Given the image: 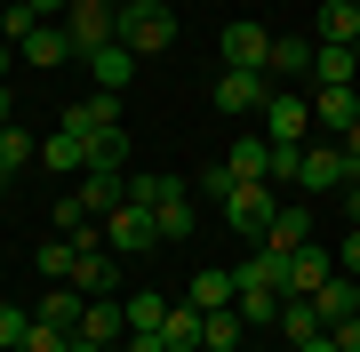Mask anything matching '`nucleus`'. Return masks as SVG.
Instances as JSON below:
<instances>
[{"label":"nucleus","mask_w":360,"mask_h":352,"mask_svg":"<svg viewBox=\"0 0 360 352\" xmlns=\"http://www.w3.org/2000/svg\"><path fill=\"white\" fill-rule=\"evenodd\" d=\"M200 193L224 209V224H232V240H248L257 248L264 233H272V216H281V200H272V184H232V169H208L200 176Z\"/></svg>","instance_id":"f257e3e1"},{"label":"nucleus","mask_w":360,"mask_h":352,"mask_svg":"<svg viewBox=\"0 0 360 352\" xmlns=\"http://www.w3.org/2000/svg\"><path fill=\"white\" fill-rule=\"evenodd\" d=\"M112 40L144 65V56L176 48V8H168V0H129V8H120V25H112Z\"/></svg>","instance_id":"f03ea898"},{"label":"nucleus","mask_w":360,"mask_h":352,"mask_svg":"<svg viewBox=\"0 0 360 352\" xmlns=\"http://www.w3.org/2000/svg\"><path fill=\"white\" fill-rule=\"evenodd\" d=\"M264 144H312V89H272L264 96Z\"/></svg>","instance_id":"7ed1b4c3"},{"label":"nucleus","mask_w":360,"mask_h":352,"mask_svg":"<svg viewBox=\"0 0 360 352\" xmlns=\"http://www.w3.org/2000/svg\"><path fill=\"white\" fill-rule=\"evenodd\" d=\"M352 184V160H345V144H304V169H296V193H345Z\"/></svg>","instance_id":"20e7f679"},{"label":"nucleus","mask_w":360,"mask_h":352,"mask_svg":"<svg viewBox=\"0 0 360 352\" xmlns=\"http://www.w3.org/2000/svg\"><path fill=\"white\" fill-rule=\"evenodd\" d=\"M112 25H120L112 0H72V8H65V32H72V48H80V56L112 48Z\"/></svg>","instance_id":"39448f33"},{"label":"nucleus","mask_w":360,"mask_h":352,"mask_svg":"<svg viewBox=\"0 0 360 352\" xmlns=\"http://www.w3.org/2000/svg\"><path fill=\"white\" fill-rule=\"evenodd\" d=\"M104 248H112V256H144V248H160V233H153V209L120 200V209L104 216Z\"/></svg>","instance_id":"423d86ee"},{"label":"nucleus","mask_w":360,"mask_h":352,"mask_svg":"<svg viewBox=\"0 0 360 352\" xmlns=\"http://www.w3.org/2000/svg\"><path fill=\"white\" fill-rule=\"evenodd\" d=\"M336 273H345V264H336V248H296V256H288V280H281V296H321V288L336 280Z\"/></svg>","instance_id":"0eeeda50"},{"label":"nucleus","mask_w":360,"mask_h":352,"mask_svg":"<svg viewBox=\"0 0 360 352\" xmlns=\"http://www.w3.org/2000/svg\"><path fill=\"white\" fill-rule=\"evenodd\" d=\"M224 65H240V72H264L272 65V32L257 25V16H232V25H224Z\"/></svg>","instance_id":"6e6552de"},{"label":"nucleus","mask_w":360,"mask_h":352,"mask_svg":"<svg viewBox=\"0 0 360 352\" xmlns=\"http://www.w3.org/2000/svg\"><path fill=\"white\" fill-rule=\"evenodd\" d=\"M272 89H281L272 72H240V65H224V80H217V112H264Z\"/></svg>","instance_id":"1a4fd4ad"},{"label":"nucleus","mask_w":360,"mask_h":352,"mask_svg":"<svg viewBox=\"0 0 360 352\" xmlns=\"http://www.w3.org/2000/svg\"><path fill=\"white\" fill-rule=\"evenodd\" d=\"M153 233H160L168 248L193 240V184H184V176H168V193L153 200Z\"/></svg>","instance_id":"9d476101"},{"label":"nucleus","mask_w":360,"mask_h":352,"mask_svg":"<svg viewBox=\"0 0 360 352\" xmlns=\"http://www.w3.org/2000/svg\"><path fill=\"white\" fill-rule=\"evenodd\" d=\"M72 288L80 296H120V256L112 248H80L72 256Z\"/></svg>","instance_id":"9b49d317"},{"label":"nucleus","mask_w":360,"mask_h":352,"mask_svg":"<svg viewBox=\"0 0 360 352\" xmlns=\"http://www.w3.org/2000/svg\"><path fill=\"white\" fill-rule=\"evenodd\" d=\"M112 112H120V96H104V89H96L89 105H65V120H56V129H65V136H80V144H96L104 129H120Z\"/></svg>","instance_id":"f8f14e48"},{"label":"nucleus","mask_w":360,"mask_h":352,"mask_svg":"<svg viewBox=\"0 0 360 352\" xmlns=\"http://www.w3.org/2000/svg\"><path fill=\"white\" fill-rule=\"evenodd\" d=\"M16 56H25V65H40V72H56V65H65V56H80V48H72L65 25H32L25 40H16Z\"/></svg>","instance_id":"ddd939ff"},{"label":"nucleus","mask_w":360,"mask_h":352,"mask_svg":"<svg viewBox=\"0 0 360 352\" xmlns=\"http://www.w3.org/2000/svg\"><path fill=\"white\" fill-rule=\"evenodd\" d=\"M232 296H240L232 264H200V273H193V288H184V304H200V313H224Z\"/></svg>","instance_id":"4468645a"},{"label":"nucleus","mask_w":360,"mask_h":352,"mask_svg":"<svg viewBox=\"0 0 360 352\" xmlns=\"http://www.w3.org/2000/svg\"><path fill=\"white\" fill-rule=\"evenodd\" d=\"M80 337H89V344H120V337H129V304H120V296H89Z\"/></svg>","instance_id":"2eb2a0df"},{"label":"nucleus","mask_w":360,"mask_h":352,"mask_svg":"<svg viewBox=\"0 0 360 352\" xmlns=\"http://www.w3.org/2000/svg\"><path fill=\"white\" fill-rule=\"evenodd\" d=\"M232 184H272V144H264V129L257 136H232Z\"/></svg>","instance_id":"dca6fc26"},{"label":"nucleus","mask_w":360,"mask_h":352,"mask_svg":"<svg viewBox=\"0 0 360 352\" xmlns=\"http://www.w3.org/2000/svg\"><path fill=\"white\" fill-rule=\"evenodd\" d=\"M352 120H360V89H312V129L345 136Z\"/></svg>","instance_id":"f3484780"},{"label":"nucleus","mask_w":360,"mask_h":352,"mask_svg":"<svg viewBox=\"0 0 360 352\" xmlns=\"http://www.w3.org/2000/svg\"><path fill=\"white\" fill-rule=\"evenodd\" d=\"M80 65H89V80H96L104 96H120V89L136 80V56L120 48V40H112V48H96V56H80Z\"/></svg>","instance_id":"a211bd4d"},{"label":"nucleus","mask_w":360,"mask_h":352,"mask_svg":"<svg viewBox=\"0 0 360 352\" xmlns=\"http://www.w3.org/2000/svg\"><path fill=\"white\" fill-rule=\"evenodd\" d=\"M281 89H304L312 80V40H272V65H264Z\"/></svg>","instance_id":"6ab92c4d"},{"label":"nucleus","mask_w":360,"mask_h":352,"mask_svg":"<svg viewBox=\"0 0 360 352\" xmlns=\"http://www.w3.org/2000/svg\"><path fill=\"white\" fill-rule=\"evenodd\" d=\"M312 40L352 48V40H360V0H321V25H312Z\"/></svg>","instance_id":"aec40b11"},{"label":"nucleus","mask_w":360,"mask_h":352,"mask_svg":"<svg viewBox=\"0 0 360 352\" xmlns=\"http://www.w3.org/2000/svg\"><path fill=\"white\" fill-rule=\"evenodd\" d=\"M232 280H240V273H232ZM281 304H288V296H281V288H264V280H240V296H232V313H240V320H257V328H264V320H281Z\"/></svg>","instance_id":"412c9836"},{"label":"nucleus","mask_w":360,"mask_h":352,"mask_svg":"<svg viewBox=\"0 0 360 352\" xmlns=\"http://www.w3.org/2000/svg\"><path fill=\"white\" fill-rule=\"evenodd\" d=\"M80 176H129V136L104 129V136L89 144V169H80Z\"/></svg>","instance_id":"4be33fe9"},{"label":"nucleus","mask_w":360,"mask_h":352,"mask_svg":"<svg viewBox=\"0 0 360 352\" xmlns=\"http://www.w3.org/2000/svg\"><path fill=\"white\" fill-rule=\"evenodd\" d=\"M80 313H89V296H80L72 280H56L49 296H40V320H56V328H72V337H80Z\"/></svg>","instance_id":"5701e85b"},{"label":"nucleus","mask_w":360,"mask_h":352,"mask_svg":"<svg viewBox=\"0 0 360 352\" xmlns=\"http://www.w3.org/2000/svg\"><path fill=\"white\" fill-rule=\"evenodd\" d=\"M272 328H281V337H288V344H312V337H321V328H328V320H321V313H312V296H288V304H281V320H272Z\"/></svg>","instance_id":"b1692460"},{"label":"nucleus","mask_w":360,"mask_h":352,"mask_svg":"<svg viewBox=\"0 0 360 352\" xmlns=\"http://www.w3.org/2000/svg\"><path fill=\"white\" fill-rule=\"evenodd\" d=\"M200 320H208L200 304H168V320H160V337L176 344V352H200Z\"/></svg>","instance_id":"393cba45"},{"label":"nucleus","mask_w":360,"mask_h":352,"mask_svg":"<svg viewBox=\"0 0 360 352\" xmlns=\"http://www.w3.org/2000/svg\"><path fill=\"white\" fill-rule=\"evenodd\" d=\"M240 328H248V320L232 313V304H224V313H208V320H200V352H240Z\"/></svg>","instance_id":"a878e982"},{"label":"nucleus","mask_w":360,"mask_h":352,"mask_svg":"<svg viewBox=\"0 0 360 352\" xmlns=\"http://www.w3.org/2000/svg\"><path fill=\"white\" fill-rule=\"evenodd\" d=\"M304 240H312V216H304V209H281V216H272V233H264L257 248H288V256H296Z\"/></svg>","instance_id":"bb28decb"},{"label":"nucleus","mask_w":360,"mask_h":352,"mask_svg":"<svg viewBox=\"0 0 360 352\" xmlns=\"http://www.w3.org/2000/svg\"><path fill=\"white\" fill-rule=\"evenodd\" d=\"M40 160H49V169H56V176H80V169H89V144H80V136H65V129H56L49 144H40Z\"/></svg>","instance_id":"cd10ccee"},{"label":"nucleus","mask_w":360,"mask_h":352,"mask_svg":"<svg viewBox=\"0 0 360 352\" xmlns=\"http://www.w3.org/2000/svg\"><path fill=\"white\" fill-rule=\"evenodd\" d=\"M80 200H89V216H112L129 200V176H80Z\"/></svg>","instance_id":"c85d7f7f"},{"label":"nucleus","mask_w":360,"mask_h":352,"mask_svg":"<svg viewBox=\"0 0 360 352\" xmlns=\"http://www.w3.org/2000/svg\"><path fill=\"white\" fill-rule=\"evenodd\" d=\"M312 313H321V320H345V313H360V304H352V273H336V280L321 288V296H312Z\"/></svg>","instance_id":"c756f323"},{"label":"nucleus","mask_w":360,"mask_h":352,"mask_svg":"<svg viewBox=\"0 0 360 352\" xmlns=\"http://www.w3.org/2000/svg\"><path fill=\"white\" fill-rule=\"evenodd\" d=\"M16 352H72V328H56V320L32 313V328H25V344H16Z\"/></svg>","instance_id":"7c9ffc66"},{"label":"nucleus","mask_w":360,"mask_h":352,"mask_svg":"<svg viewBox=\"0 0 360 352\" xmlns=\"http://www.w3.org/2000/svg\"><path fill=\"white\" fill-rule=\"evenodd\" d=\"M32 169V136L25 129H0V176H25Z\"/></svg>","instance_id":"2f4dec72"},{"label":"nucleus","mask_w":360,"mask_h":352,"mask_svg":"<svg viewBox=\"0 0 360 352\" xmlns=\"http://www.w3.org/2000/svg\"><path fill=\"white\" fill-rule=\"evenodd\" d=\"M72 256H80V240H65V233L40 240V273H49V280H72Z\"/></svg>","instance_id":"473e14b6"},{"label":"nucleus","mask_w":360,"mask_h":352,"mask_svg":"<svg viewBox=\"0 0 360 352\" xmlns=\"http://www.w3.org/2000/svg\"><path fill=\"white\" fill-rule=\"evenodd\" d=\"M129 304V328H160L168 320V296H120Z\"/></svg>","instance_id":"72a5a7b5"},{"label":"nucleus","mask_w":360,"mask_h":352,"mask_svg":"<svg viewBox=\"0 0 360 352\" xmlns=\"http://www.w3.org/2000/svg\"><path fill=\"white\" fill-rule=\"evenodd\" d=\"M25 328H32V313H16V304H0V352H16V344H25Z\"/></svg>","instance_id":"f704fd0d"},{"label":"nucleus","mask_w":360,"mask_h":352,"mask_svg":"<svg viewBox=\"0 0 360 352\" xmlns=\"http://www.w3.org/2000/svg\"><path fill=\"white\" fill-rule=\"evenodd\" d=\"M296 169H304V144H272V184L296 176Z\"/></svg>","instance_id":"c9c22d12"},{"label":"nucleus","mask_w":360,"mask_h":352,"mask_svg":"<svg viewBox=\"0 0 360 352\" xmlns=\"http://www.w3.org/2000/svg\"><path fill=\"white\" fill-rule=\"evenodd\" d=\"M32 25H40V16H32V8H25V0H16V8H8V16H0V40H25V32H32Z\"/></svg>","instance_id":"e433bc0d"},{"label":"nucleus","mask_w":360,"mask_h":352,"mask_svg":"<svg viewBox=\"0 0 360 352\" xmlns=\"http://www.w3.org/2000/svg\"><path fill=\"white\" fill-rule=\"evenodd\" d=\"M160 193H168V176H129V200H136V209H153Z\"/></svg>","instance_id":"4c0bfd02"},{"label":"nucleus","mask_w":360,"mask_h":352,"mask_svg":"<svg viewBox=\"0 0 360 352\" xmlns=\"http://www.w3.org/2000/svg\"><path fill=\"white\" fill-rule=\"evenodd\" d=\"M336 264H345V273H360V224H352V240L336 248Z\"/></svg>","instance_id":"58836bf2"},{"label":"nucleus","mask_w":360,"mask_h":352,"mask_svg":"<svg viewBox=\"0 0 360 352\" xmlns=\"http://www.w3.org/2000/svg\"><path fill=\"white\" fill-rule=\"evenodd\" d=\"M336 144H345V160H352V176H360V120H352V129L336 136Z\"/></svg>","instance_id":"ea45409f"},{"label":"nucleus","mask_w":360,"mask_h":352,"mask_svg":"<svg viewBox=\"0 0 360 352\" xmlns=\"http://www.w3.org/2000/svg\"><path fill=\"white\" fill-rule=\"evenodd\" d=\"M25 8L40 16V25H49V16H65V8H72V0H25Z\"/></svg>","instance_id":"a19ab883"},{"label":"nucleus","mask_w":360,"mask_h":352,"mask_svg":"<svg viewBox=\"0 0 360 352\" xmlns=\"http://www.w3.org/2000/svg\"><path fill=\"white\" fill-rule=\"evenodd\" d=\"M345 209H352V224H360V176H352V184H345Z\"/></svg>","instance_id":"79ce46f5"},{"label":"nucleus","mask_w":360,"mask_h":352,"mask_svg":"<svg viewBox=\"0 0 360 352\" xmlns=\"http://www.w3.org/2000/svg\"><path fill=\"white\" fill-rule=\"evenodd\" d=\"M296 352H336V337H328V328H321V337H312V344H296Z\"/></svg>","instance_id":"37998d69"},{"label":"nucleus","mask_w":360,"mask_h":352,"mask_svg":"<svg viewBox=\"0 0 360 352\" xmlns=\"http://www.w3.org/2000/svg\"><path fill=\"white\" fill-rule=\"evenodd\" d=\"M72 352H112V344H89V337H72Z\"/></svg>","instance_id":"c03bdc74"},{"label":"nucleus","mask_w":360,"mask_h":352,"mask_svg":"<svg viewBox=\"0 0 360 352\" xmlns=\"http://www.w3.org/2000/svg\"><path fill=\"white\" fill-rule=\"evenodd\" d=\"M8 56H16V40H0V72H8Z\"/></svg>","instance_id":"a18cd8bd"},{"label":"nucleus","mask_w":360,"mask_h":352,"mask_svg":"<svg viewBox=\"0 0 360 352\" xmlns=\"http://www.w3.org/2000/svg\"><path fill=\"white\" fill-rule=\"evenodd\" d=\"M352 304H360V273H352Z\"/></svg>","instance_id":"49530a36"},{"label":"nucleus","mask_w":360,"mask_h":352,"mask_svg":"<svg viewBox=\"0 0 360 352\" xmlns=\"http://www.w3.org/2000/svg\"><path fill=\"white\" fill-rule=\"evenodd\" d=\"M240 352H264V344H240Z\"/></svg>","instance_id":"de8ad7c7"},{"label":"nucleus","mask_w":360,"mask_h":352,"mask_svg":"<svg viewBox=\"0 0 360 352\" xmlns=\"http://www.w3.org/2000/svg\"><path fill=\"white\" fill-rule=\"evenodd\" d=\"M112 8H129V0H112Z\"/></svg>","instance_id":"09e8293b"},{"label":"nucleus","mask_w":360,"mask_h":352,"mask_svg":"<svg viewBox=\"0 0 360 352\" xmlns=\"http://www.w3.org/2000/svg\"><path fill=\"white\" fill-rule=\"evenodd\" d=\"M168 352H176V344H168Z\"/></svg>","instance_id":"8fccbe9b"},{"label":"nucleus","mask_w":360,"mask_h":352,"mask_svg":"<svg viewBox=\"0 0 360 352\" xmlns=\"http://www.w3.org/2000/svg\"><path fill=\"white\" fill-rule=\"evenodd\" d=\"M0 184H8V176H0Z\"/></svg>","instance_id":"3c124183"}]
</instances>
